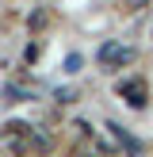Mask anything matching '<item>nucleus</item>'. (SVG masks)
Returning <instances> with one entry per match:
<instances>
[{
    "label": "nucleus",
    "mask_w": 153,
    "mask_h": 157,
    "mask_svg": "<svg viewBox=\"0 0 153 157\" xmlns=\"http://www.w3.org/2000/svg\"><path fill=\"white\" fill-rule=\"evenodd\" d=\"M73 96H76L73 88H58V100H61V104H73Z\"/></svg>",
    "instance_id": "423d86ee"
},
{
    "label": "nucleus",
    "mask_w": 153,
    "mask_h": 157,
    "mask_svg": "<svg viewBox=\"0 0 153 157\" xmlns=\"http://www.w3.org/2000/svg\"><path fill=\"white\" fill-rule=\"evenodd\" d=\"M27 134H31V150H35V153H50V150H54V138L46 134L42 127H31Z\"/></svg>",
    "instance_id": "20e7f679"
},
{
    "label": "nucleus",
    "mask_w": 153,
    "mask_h": 157,
    "mask_svg": "<svg viewBox=\"0 0 153 157\" xmlns=\"http://www.w3.org/2000/svg\"><path fill=\"white\" fill-rule=\"evenodd\" d=\"M96 58H99L103 69H122V65H130V61L138 58V50L134 46H122V42H103Z\"/></svg>",
    "instance_id": "f257e3e1"
},
{
    "label": "nucleus",
    "mask_w": 153,
    "mask_h": 157,
    "mask_svg": "<svg viewBox=\"0 0 153 157\" xmlns=\"http://www.w3.org/2000/svg\"><path fill=\"white\" fill-rule=\"evenodd\" d=\"M119 96L126 100L130 107H142L145 100H149V88H145L142 77H126V81H119Z\"/></svg>",
    "instance_id": "f03ea898"
},
{
    "label": "nucleus",
    "mask_w": 153,
    "mask_h": 157,
    "mask_svg": "<svg viewBox=\"0 0 153 157\" xmlns=\"http://www.w3.org/2000/svg\"><path fill=\"white\" fill-rule=\"evenodd\" d=\"M46 23H50V8H38V12H31V19H27V27H31V31H42Z\"/></svg>",
    "instance_id": "39448f33"
},
{
    "label": "nucleus",
    "mask_w": 153,
    "mask_h": 157,
    "mask_svg": "<svg viewBox=\"0 0 153 157\" xmlns=\"http://www.w3.org/2000/svg\"><path fill=\"white\" fill-rule=\"evenodd\" d=\"M35 58H38V46H35V42H31V46H27V50H23V61H27V65H31V61H35Z\"/></svg>",
    "instance_id": "0eeeda50"
},
{
    "label": "nucleus",
    "mask_w": 153,
    "mask_h": 157,
    "mask_svg": "<svg viewBox=\"0 0 153 157\" xmlns=\"http://www.w3.org/2000/svg\"><path fill=\"white\" fill-rule=\"evenodd\" d=\"M107 130H111V134H115V142H119V146H122V150H126L130 157H138V153H142V142H138V138H130L126 130L119 127V123H111V127H107Z\"/></svg>",
    "instance_id": "7ed1b4c3"
}]
</instances>
